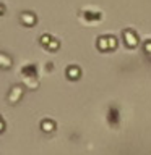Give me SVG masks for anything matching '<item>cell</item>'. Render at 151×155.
I'll return each mask as SVG.
<instances>
[{
    "label": "cell",
    "mask_w": 151,
    "mask_h": 155,
    "mask_svg": "<svg viewBox=\"0 0 151 155\" xmlns=\"http://www.w3.org/2000/svg\"><path fill=\"white\" fill-rule=\"evenodd\" d=\"M13 65L12 57L7 55L5 52H0V70H10Z\"/></svg>",
    "instance_id": "obj_3"
},
{
    "label": "cell",
    "mask_w": 151,
    "mask_h": 155,
    "mask_svg": "<svg viewBox=\"0 0 151 155\" xmlns=\"http://www.w3.org/2000/svg\"><path fill=\"white\" fill-rule=\"evenodd\" d=\"M24 94V87L23 86H19V84H15L12 89H10V92L7 94V100H8V104H12V105H16L19 100H21V97Z\"/></svg>",
    "instance_id": "obj_1"
},
{
    "label": "cell",
    "mask_w": 151,
    "mask_h": 155,
    "mask_svg": "<svg viewBox=\"0 0 151 155\" xmlns=\"http://www.w3.org/2000/svg\"><path fill=\"white\" fill-rule=\"evenodd\" d=\"M125 42L128 44L130 47H132V45H136V44H138L136 34H135V32H132L130 29H127V31H125Z\"/></svg>",
    "instance_id": "obj_4"
},
{
    "label": "cell",
    "mask_w": 151,
    "mask_h": 155,
    "mask_svg": "<svg viewBox=\"0 0 151 155\" xmlns=\"http://www.w3.org/2000/svg\"><path fill=\"white\" fill-rule=\"evenodd\" d=\"M3 13H5V5L0 3V15H3Z\"/></svg>",
    "instance_id": "obj_11"
},
{
    "label": "cell",
    "mask_w": 151,
    "mask_h": 155,
    "mask_svg": "<svg viewBox=\"0 0 151 155\" xmlns=\"http://www.w3.org/2000/svg\"><path fill=\"white\" fill-rule=\"evenodd\" d=\"M19 21H21L24 26L31 28V26H34V24H36L37 18H36V15L31 13V12H23L21 15H19Z\"/></svg>",
    "instance_id": "obj_2"
},
{
    "label": "cell",
    "mask_w": 151,
    "mask_h": 155,
    "mask_svg": "<svg viewBox=\"0 0 151 155\" xmlns=\"http://www.w3.org/2000/svg\"><path fill=\"white\" fill-rule=\"evenodd\" d=\"M24 84H26V87H29V89H36L37 79L36 78H24Z\"/></svg>",
    "instance_id": "obj_6"
},
{
    "label": "cell",
    "mask_w": 151,
    "mask_h": 155,
    "mask_svg": "<svg viewBox=\"0 0 151 155\" xmlns=\"http://www.w3.org/2000/svg\"><path fill=\"white\" fill-rule=\"evenodd\" d=\"M76 74H78L76 68H70V70H68V76H76Z\"/></svg>",
    "instance_id": "obj_9"
},
{
    "label": "cell",
    "mask_w": 151,
    "mask_h": 155,
    "mask_svg": "<svg viewBox=\"0 0 151 155\" xmlns=\"http://www.w3.org/2000/svg\"><path fill=\"white\" fill-rule=\"evenodd\" d=\"M57 47H58V42L55 41V39H52V41H51V44L47 45V48H57Z\"/></svg>",
    "instance_id": "obj_8"
},
{
    "label": "cell",
    "mask_w": 151,
    "mask_h": 155,
    "mask_svg": "<svg viewBox=\"0 0 151 155\" xmlns=\"http://www.w3.org/2000/svg\"><path fill=\"white\" fill-rule=\"evenodd\" d=\"M51 41H52V37L49 36V34H44V36H41V44L42 45H49V44H51Z\"/></svg>",
    "instance_id": "obj_7"
},
{
    "label": "cell",
    "mask_w": 151,
    "mask_h": 155,
    "mask_svg": "<svg viewBox=\"0 0 151 155\" xmlns=\"http://www.w3.org/2000/svg\"><path fill=\"white\" fill-rule=\"evenodd\" d=\"M41 128H42L44 133H52L54 128H55V124H54V121H51V120H44L41 123Z\"/></svg>",
    "instance_id": "obj_5"
},
{
    "label": "cell",
    "mask_w": 151,
    "mask_h": 155,
    "mask_svg": "<svg viewBox=\"0 0 151 155\" xmlns=\"http://www.w3.org/2000/svg\"><path fill=\"white\" fill-rule=\"evenodd\" d=\"M5 131V121L2 120V116H0V133H3Z\"/></svg>",
    "instance_id": "obj_10"
}]
</instances>
